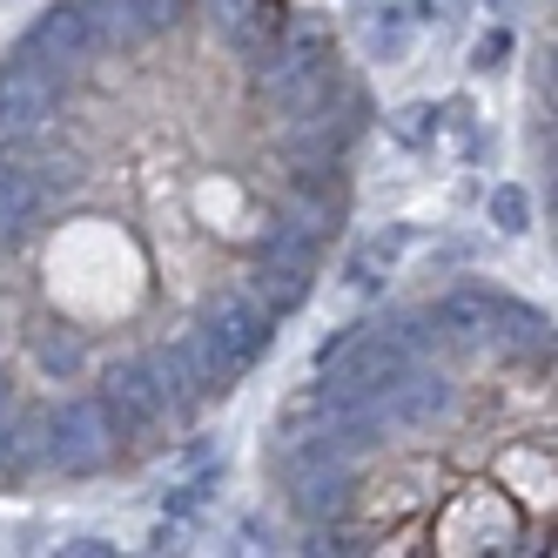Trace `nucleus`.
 Instances as JSON below:
<instances>
[{
    "label": "nucleus",
    "instance_id": "nucleus-14",
    "mask_svg": "<svg viewBox=\"0 0 558 558\" xmlns=\"http://www.w3.org/2000/svg\"><path fill=\"white\" fill-rule=\"evenodd\" d=\"M485 350H492V356H511V364H545V356H551V324H545L532 303L498 296V316H492Z\"/></svg>",
    "mask_w": 558,
    "mask_h": 558
},
{
    "label": "nucleus",
    "instance_id": "nucleus-7",
    "mask_svg": "<svg viewBox=\"0 0 558 558\" xmlns=\"http://www.w3.org/2000/svg\"><path fill=\"white\" fill-rule=\"evenodd\" d=\"M290 485V511L303 525H324V518H343L350 511V492H356V458H337V451H303V458H283L276 464Z\"/></svg>",
    "mask_w": 558,
    "mask_h": 558
},
{
    "label": "nucleus",
    "instance_id": "nucleus-24",
    "mask_svg": "<svg viewBox=\"0 0 558 558\" xmlns=\"http://www.w3.org/2000/svg\"><path fill=\"white\" fill-rule=\"evenodd\" d=\"M189 8H195V0H129V14H135V27H142V41H148V34H169Z\"/></svg>",
    "mask_w": 558,
    "mask_h": 558
},
{
    "label": "nucleus",
    "instance_id": "nucleus-27",
    "mask_svg": "<svg viewBox=\"0 0 558 558\" xmlns=\"http://www.w3.org/2000/svg\"><path fill=\"white\" fill-rule=\"evenodd\" d=\"M61 551H74V558H108L114 545H108V538H74V545H61Z\"/></svg>",
    "mask_w": 558,
    "mask_h": 558
},
{
    "label": "nucleus",
    "instance_id": "nucleus-21",
    "mask_svg": "<svg viewBox=\"0 0 558 558\" xmlns=\"http://www.w3.org/2000/svg\"><path fill=\"white\" fill-rule=\"evenodd\" d=\"M492 229L498 235H525L532 229V195L518 189V182H498L492 189Z\"/></svg>",
    "mask_w": 558,
    "mask_h": 558
},
{
    "label": "nucleus",
    "instance_id": "nucleus-17",
    "mask_svg": "<svg viewBox=\"0 0 558 558\" xmlns=\"http://www.w3.org/2000/svg\"><path fill=\"white\" fill-rule=\"evenodd\" d=\"M82 21H88V34H95L101 54L108 48H142V27L129 14V0H82Z\"/></svg>",
    "mask_w": 558,
    "mask_h": 558
},
{
    "label": "nucleus",
    "instance_id": "nucleus-6",
    "mask_svg": "<svg viewBox=\"0 0 558 558\" xmlns=\"http://www.w3.org/2000/svg\"><path fill=\"white\" fill-rule=\"evenodd\" d=\"M316 243H303V235H290V229H269V243L250 256V296L269 310V316H290V310H303V296H310V283H316Z\"/></svg>",
    "mask_w": 558,
    "mask_h": 558
},
{
    "label": "nucleus",
    "instance_id": "nucleus-26",
    "mask_svg": "<svg viewBox=\"0 0 558 558\" xmlns=\"http://www.w3.org/2000/svg\"><path fill=\"white\" fill-rule=\"evenodd\" d=\"M203 8H209V21H216V34H222V48H229V41H235V27L256 14V0H203Z\"/></svg>",
    "mask_w": 558,
    "mask_h": 558
},
{
    "label": "nucleus",
    "instance_id": "nucleus-10",
    "mask_svg": "<svg viewBox=\"0 0 558 558\" xmlns=\"http://www.w3.org/2000/svg\"><path fill=\"white\" fill-rule=\"evenodd\" d=\"M337 54V41H330V27L324 21H283V34L250 61V74H256V95L269 101V95H283L296 74H310L316 61H330Z\"/></svg>",
    "mask_w": 558,
    "mask_h": 558
},
{
    "label": "nucleus",
    "instance_id": "nucleus-18",
    "mask_svg": "<svg viewBox=\"0 0 558 558\" xmlns=\"http://www.w3.org/2000/svg\"><path fill=\"white\" fill-rule=\"evenodd\" d=\"M283 21H290V0H256V14H250L243 27H235L229 54H235V61H256V54L276 41V34H283Z\"/></svg>",
    "mask_w": 558,
    "mask_h": 558
},
{
    "label": "nucleus",
    "instance_id": "nucleus-9",
    "mask_svg": "<svg viewBox=\"0 0 558 558\" xmlns=\"http://www.w3.org/2000/svg\"><path fill=\"white\" fill-rule=\"evenodd\" d=\"M95 397L108 404V417H114V430H122V437H162V430H175L162 390H155L148 371H142V356H135V364H108Z\"/></svg>",
    "mask_w": 558,
    "mask_h": 558
},
{
    "label": "nucleus",
    "instance_id": "nucleus-4",
    "mask_svg": "<svg viewBox=\"0 0 558 558\" xmlns=\"http://www.w3.org/2000/svg\"><path fill=\"white\" fill-rule=\"evenodd\" d=\"M451 404H458L451 371H445V364H411L397 384H384V390L371 397L364 417H371L384 437H411V430H430L437 417H451Z\"/></svg>",
    "mask_w": 558,
    "mask_h": 558
},
{
    "label": "nucleus",
    "instance_id": "nucleus-25",
    "mask_svg": "<svg viewBox=\"0 0 558 558\" xmlns=\"http://www.w3.org/2000/svg\"><path fill=\"white\" fill-rule=\"evenodd\" d=\"M505 61H511V27H485L471 48V74H498Z\"/></svg>",
    "mask_w": 558,
    "mask_h": 558
},
{
    "label": "nucleus",
    "instance_id": "nucleus-12",
    "mask_svg": "<svg viewBox=\"0 0 558 558\" xmlns=\"http://www.w3.org/2000/svg\"><path fill=\"white\" fill-rule=\"evenodd\" d=\"M48 203H54V175L0 155V243H21V235L48 216Z\"/></svg>",
    "mask_w": 558,
    "mask_h": 558
},
{
    "label": "nucleus",
    "instance_id": "nucleus-5",
    "mask_svg": "<svg viewBox=\"0 0 558 558\" xmlns=\"http://www.w3.org/2000/svg\"><path fill=\"white\" fill-rule=\"evenodd\" d=\"M61 114V82L48 68H34L27 54H14L0 68V155H14L27 142H41Z\"/></svg>",
    "mask_w": 558,
    "mask_h": 558
},
{
    "label": "nucleus",
    "instance_id": "nucleus-13",
    "mask_svg": "<svg viewBox=\"0 0 558 558\" xmlns=\"http://www.w3.org/2000/svg\"><path fill=\"white\" fill-rule=\"evenodd\" d=\"M430 310V324L445 330V343L451 350H485V337H492V316H498V290H477V283H458V290H445L437 303H424Z\"/></svg>",
    "mask_w": 558,
    "mask_h": 558
},
{
    "label": "nucleus",
    "instance_id": "nucleus-30",
    "mask_svg": "<svg viewBox=\"0 0 558 558\" xmlns=\"http://www.w3.org/2000/svg\"><path fill=\"white\" fill-rule=\"evenodd\" d=\"M0 397H8V377H0Z\"/></svg>",
    "mask_w": 558,
    "mask_h": 558
},
{
    "label": "nucleus",
    "instance_id": "nucleus-29",
    "mask_svg": "<svg viewBox=\"0 0 558 558\" xmlns=\"http://www.w3.org/2000/svg\"><path fill=\"white\" fill-rule=\"evenodd\" d=\"M492 8H511V0H492Z\"/></svg>",
    "mask_w": 558,
    "mask_h": 558
},
{
    "label": "nucleus",
    "instance_id": "nucleus-23",
    "mask_svg": "<svg viewBox=\"0 0 558 558\" xmlns=\"http://www.w3.org/2000/svg\"><path fill=\"white\" fill-rule=\"evenodd\" d=\"M437 129H445V122H437V108H430V101H404V108L390 114V135L404 142V148H424Z\"/></svg>",
    "mask_w": 558,
    "mask_h": 558
},
{
    "label": "nucleus",
    "instance_id": "nucleus-2",
    "mask_svg": "<svg viewBox=\"0 0 558 558\" xmlns=\"http://www.w3.org/2000/svg\"><path fill=\"white\" fill-rule=\"evenodd\" d=\"M364 129H371V95L350 82L337 101H324L316 114L283 122V148L296 155V175H337L350 162V148L364 142Z\"/></svg>",
    "mask_w": 558,
    "mask_h": 558
},
{
    "label": "nucleus",
    "instance_id": "nucleus-3",
    "mask_svg": "<svg viewBox=\"0 0 558 558\" xmlns=\"http://www.w3.org/2000/svg\"><path fill=\"white\" fill-rule=\"evenodd\" d=\"M41 417H48L41 464H54L68 477H95V471L114 464V451H122V430H114V417H108L101 397H68V404H54Z\"/></svg>",
    "mask_w": 558,
    "mask_h": 558
},
{
    "label": "nucleus",
    "instance_id": "nucleus-19",
    "mask_svg": "<svg viewBox=\"0 0 558 558\" xmlns=\"http://www.w3.org/2000/svg\"><path fill=\"white\" fill-rule=\"evenodd\" d=\"M216 485H222V471H216V464H209V471H195V477H182L175 492H162V518H175V525H182V518H195V511L216 498Z\"/></svg>",
    "mask_w": 558,
    "mask_h": 558
},
{
    "label": "nucleus",
    "instance_id": "nucleus-20",
    "mask_svg": "<svg viewBox=\"0 0 558 558\" xmlns=\"http://www.w3.org/2000/svg\"><path fill=\"white\" fill-rule=\"evenodd\" d=\"M34 356H41L48 377H74V371H82V337H74V330H41V337H34Z\"/></svg>",
    "mask_w": 558,
    "mask_h": 558
},
{
    "label": "nucleus",
    "instance_id": "nucleus-1",
    "mask_svg": "<svg viewBox=\"0 0 558 558\" xmlns=\"http://www.w3.org/2000/svg\"><path fill=\"white\" fill-rule=\"evenodd\" d=\"M189 337L203 343L216 384H222V390H235V384H243V377L263 364V350L276 343V316H269L250 290H235V296H216V303L203 310V324H195Z\"/></svg>",
    "mask_w": 558,
    "mask_h": 558
},
{
    "label": "nucleus",
    "instance_id": "nucleus-22",
    "mask_svg": "<svg viewBox=\"0 0 558 558\" xmlns=\"http://www.w3.org/2000/svg\"><path fill=\"white\" fill-rule=\"evenodd\" d=\"M404 34H411V14H404V8L364 14V41H371V54H404Z\"/></svg>",
    "mask_w": 558,
    "mask_h": 558
},
{
    "label": "nucleus",
    "instance_id": "nucleus-15",
    "mask_svg": "<svg viewBox=\"0 0 558 558\" xmlns=\"http://www.w3.org/2000/svg\"><path fill=\"white\" fill-rule=\"evenodd\" d=\"M343 88H350V68L330 54V61H316L310 74H296V82H290L283 95H269V101H276V114H283V122H296V114H316L324 101H337Z\"/></svg>",
    "mask_w": 558,
    "mask_h": 558
},
{
    "label": "nucleus",
    "instance_id": "nucleus-16",
    "mask_svg": "<svg viewBox=\"0 0 558 558\" xmlns=\"http://www.w3.org/2000/svg\"><path fill=\"white\" fill-rule=\"evenodd\" d=\"M48 445V417L41 411H14L8 430H0V471H34Z\"/></svg>",
    "mask_w": 558,
    "mask_h": 558
},
{
    "label": "nucleus",
    "instance_id": "nucleus-28",
    "mask_svg": "<svg viewBox=\"0 0 558 558\" xmlns=\"http://www.w3.org/2000/svg\"><path fill=\"white\" fill-rule=\"evenodd\" d=\"M8 417H14V404H8V397H0V430H8Z\"/></svg>",
    "mask_w": 558,
    "mask_h": 558
},
{
    "label": "nucleus",
    "instance_id": "nucleus-11",
    "mask_svg": "<svg viewBox=\"0 0 558 558\" xmlns=\"http://www.w3.org/2000/svg\"><path fill=\"white\" fill-rule=\"evenodd\" d=\"M276 229H290V235H303V243L324 250L330 235L343 229V189H337V175H296V189L283 195V209H276Z\"/></svg>",
    "mask_w": 558,
    "mask_h": 558
},
{
    "label": "nucleus",
    "instance_id": "nucleus-8",
    "mask_svg": "<svg viewBox=\"0 0 558 558\" xmlns=\"http://www.w3.org/2000/svg\"><path fill=\"white\" fill-rule=\"evenodd\" d=\"M14 54H27L34 68H48L54 82L68 88L101 48H95V34H88V21H82V0H54V8L21 34V48H14Z\"/></svg>",
    "mask_w": 558,
    "mask_h": 558
}]
</instances>
